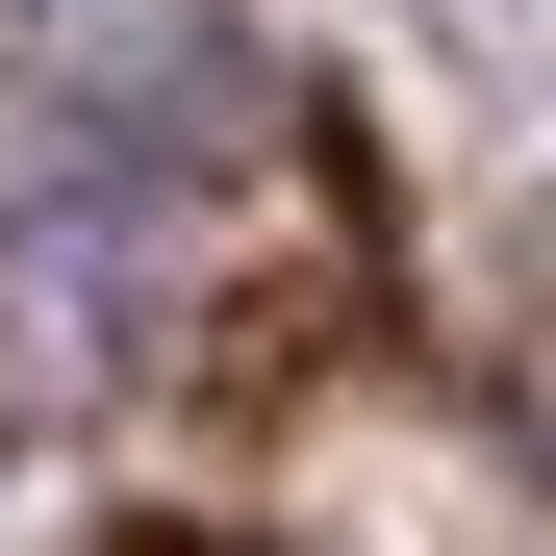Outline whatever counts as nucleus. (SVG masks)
<instances>
[{
	"label": "nucleus",
	"instance_id": "f257e3e1",
	"mask_svg": "<svg viewBox=\"0 0 556 556\" xmlns=\"http://www.w3.org/2000/svg\"><path fill=\"white\" fill-rule=\"evenodd\" d=\"M506 430H531V481H556V329H531V354H506Z\"/></svg>",
	"mask_w": 556,
	"mask_h": 556
}]
</instances>
